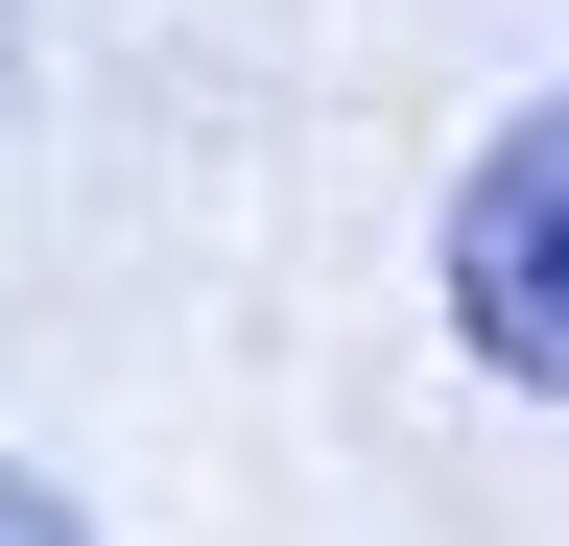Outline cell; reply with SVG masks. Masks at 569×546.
<instances>
[{
    "mask_svg": "<svg viewBox=\"0 0 569 546\" xmlns=\"http://www.w3.org/2000/svg\"><path fill=\"white\" fill-rule=\"evenodd\" d=\"M0 546H96V523H71V499H48V475H0Z\"/></svg>",
    "mask_w": 569,
    "mask_h": 546,
    "instance_id": "2",
    "label": "cell"
},
{
    "mask_svg": "<svg viewBox=\"0 0 569 546\" xmlns=\"http://www.w3.org/2000/svg\"><path fill=\"white\" fill-rule=\"evenodd\" d=\"M451 332L522 404H569V96H522L475 143V190H451Z\"/></svg>",
    "mask_w": 569,
    "mask_h": 546,
    "instance_id": "1",
    "label": "cell"
}]
</instances>
